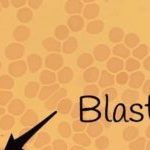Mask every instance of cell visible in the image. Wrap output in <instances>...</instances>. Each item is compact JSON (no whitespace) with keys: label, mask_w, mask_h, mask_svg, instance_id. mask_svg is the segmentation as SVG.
Here are the masks:
<instances>
[{"label":"cell","mask_w":150,"mask_h":150,"mask_svg":"<svg viewBox=\"0 0 150 150\" xmlns=\"http://www.w3.org/2000/svg\"><path fill=\"white\" fill-rule=\"evenodd\" d=\"M25 48L20 43H10L5 48V56L9 60H17L24 55Z\"/></svg>","instance_id":"1"},{"label":"cell","mask_w":150,"mask_h":150,"mask_svg":"<svg viewBox=\"0 0 150 150\" xmlns=\"http://www.w3.org/2000/svg\"><path fill=\"white\" fill-rule=\"evenodd\" d=\"M9 73L13 77H21L27 71V64L23 60H18L15 62H11L8 67Z\"/></svg>","instance_id":"2"},{"label":"cell","mask_w":150,"mask_h":150,"mask_svg":"<svg viewBox=\"0 0 150 150\" xmlns=\"http://www.w3.org/2000/svg\"><path fill=\"white\" fill-rule=\"evenodd\" d=\"M63 65V57L60 54L52 53L45 58V66L50 70H59Z\"/></svg>","instance_id":"3"},{"label":"cell","mask_w":150,"mask_h":150,"mask_svg":"<svg viewBox=\"0 0 150 150\" xmlns=\"http://www.w3.org/2000/svg\"><path fill=\"white\" fill-rule=\"evenodd\" d=\"M67 95V90L65 88H60L57 92H55L51 97H49L46 100V102L44 103L45 108L48 110L54 109L56 107V105L59 103V101L61 99L65 98V96Z\"/></svg>","instance_id":"4"},{"label":"cell","mask_w":150,"mask_h":150,"mask_svg":"<svg viewBox=\"0 0 150 150\" xmlns=\"http://www.w3.org/2000/svg\"><path fill=\"white\" fill-rule=\"evenodd\" d=\"M110 48L105 44H99L93 49V54L95 59L99 62L107 60L110 56Z\"/></svg>","instance_id":"5"},{"label":"cell","mask_w":150,"mask_h":150,"mask_svg":"<svg viewBox=\"0 0 150 150\" xmlns=\"http://www.w3.org/2000/svg\"><path fill=\"white\" fill-rule=\"evenodd\" d=\"M68 29L72 30L73 32H78L82 30L84 26V19L80 15H72L67 20Z\"/></svg>","instance_id":"6"},{"label":"cell","mask_w":150,"mask_h":150,"mask_svg":"<svg viewBox=\"0 0 150 150\" xmlns=\"http://www.w3.org/2000/svg\"><path fill=\"white\" fill-rule=\"evenodd\" d=\"M38 121V114L32 109H28L24 112L22 117L20 118V122L23 126H32Z\"/></svg>","instance_id":"7"},{"label":"cell","mask_w":150,"mask_h":150,"mask_svg":"<svg viewBox=\"0 0 150 150\" xmlns=\"http://www.w3.org/2000/svg\"><path fill=\"white\" fill-rule=\"evenodd\" d=\"M83 1L69 0L65 3V11L68 14H79L83 10Z\"/></svg>","instance_id":"8"},{"label":"cell","mask_w":150,"mask_h":150,"mask_svg":"<svg viewBox=\"0 0 150 150\" xmlns=\"http://www.w3.org/2000/svg\"><path fill=\"white\" fill-rule=\"evenodd\" d=\"M106 66H107L108 72H110L111 74L119 73V72H121V70L124 68V62L118 57H112L108 60Z\"/></svg>","instance_id":"9"},{"label":"cell","mask_w":150,"mask_h":150,"mask_svg":"<svg viewBox=\"0 0 150 150\" xmlns=\"http://www.w3.org/2000/svg\"><path fill=\"white\" fill-rule=\"evenodd\" d=\"M42 45L47 51L49 52H56V53H59L61 51V43L59 42L58 40H56L55 38H52V37H48V38H45L44 40L42 41Z\"/></svg>","instance_id":"10"},{"label":"cell","mask_w":150,"mask_h":150,"mask_svg":"<svg viewBox=\"0 0 150 150\" xmlns=\"http://www.w3.org/2000/svg\"><path fill=\"white\" fill-rule=\"evenodd\" d=\"M30 36V30L28 27L24 25H19L17 26L13 31V37L16 41L19 42H24L29 38Z\"/></svg>","instance_id":"11"},{"label":"cell","mask_w":150,"mask_h":150,"mask_svg":"<svg viewBox=\"0 0 150 150\" xmlns=\"http://www.w3.org/2000/svg\"><path fill=\"white\" fill-rule=\"evenodd\" d=\"M27 65L31 73H35L42 66V59L38 54H31L27 58Z\"/></svg>","instance_id":"12"},{"label":"cell","mask_w":150,"mask_h":150,"mask_svg":"<svg viewBox=\"0 0 150 150\" xmlns=\"http://www.w3.org/2000/svg\"><path fill=\"white\" fill-rule=\"evenodd\" d=\"M73 76H74L73 70L68 66H65L64 68H62L61 70L58 71L57 79L59 81V83L67 84L73 79Z\"/></svg>","instance_id":"13"},{"label":"cell","mask_w":150,"mask_h":150,"mask_svg":"<svg viewBox=\"0 0 150 150\" xmlns=\"http://www.w3.org/2000/svg\"><path fill=\"white\" fill-rule=\"evenodd\" d=\"M60 89L59 84H51V85H46V86H43L40 90L39 93V99L40 100H47L49 97L54 94L55 92H57L58 90Z\"/></svg>","instance_id":"14"},{"label":"cell","mask_w":150,"mask_h":150,"mask_svg":"<svg viewBox=\"0 0 150 150\" xmlns=\"http://www.w3.org/2000/svg\"><path fill=\"white\" fill-rule=\"evenodd\" d=\"M25 110V103L20 99H14L12 100L8 106V112L13 115H20L24 113Z\"/></svg>","instance_id":"15"},{"label":"cell","mask_w":150,"mask_h":150,"mask_svg":"<svg viewBox=\"0 0 150 150\" xmlns=\"http://www.w3.org/2000/svg\"><path fill=\"white\" fill-rule=\"evenodd\" d=\"M144 79L145 76L141 71L133 72L129 77V86L132 89H138L140 86H142Z\"/></svg>","instance_id":"16"},{"label":"cell","mask_w":150,"mask_h":150,"mask_svg":"<svg viewBox=\"0 0 150 150\" xmlns=\"http://www.w3.org/2000/svg\"><path fill=\"white\" fill-rule=\"evenodd\" d=\"M114 83H115V77L113 76V74H111L107 70H103L101 72L100 78H99V86L106 88V87L113 86Z\"/></svg>","instance_id":"17"},{"label":"cell","mask_w":150,"mask_h":150,"mask_svg":"<svg viewBox=\"0 0 150 150\" xmlns=\"http://www.w3.org/2000/svg\"><path fill=\"white\" fill-rule=\"evenodd\" d=\"M81 108L83 110H91L99 105V100L94 96H84L80 99Z\"/></svg>","instance_id":"18"},{"label":"cell","mask_w":150,"mask_h":150,"mask_svg":"<svg viewBox=\"0 0 150 150\" xmlns=\"http://www.w3.org/2000/svg\"><path fill=\"white\" fill-rule=\"evenodd\" d=\"M99 11H100V8H99L98 4H96V3L88 4V5H86L83 9V16L86 19L96 18L99 15Z\"/></svg>","instance_id":"19"},{"label":"cell","mask_w":150,"mask_h":150,"mask_svg":"<svg viewBox=\"0 0 150 150\" xmlns=\"http://www.w3.org/2000/svg\"><path fill=\"white\" fill-rule=\"evenodd\" d=\"M39 88H40L39 83H37V82H35V81L29 82V83H27V85L25 86V88H24V95L28 99L34 98L38 94Z\"/></svg>","instance_id":"20"},{"label":"cell","mask_w":150,"mask_h":150,"mask_svg":"<svg viewBox=\"0 0 150 150\" xmlns=\"http://www.w3.org/2000/svg\"><path fill=\"white\" fill-rule=\"evenodd\" d=\"M104 29V22H102L101 20H94L88 23L86 27V31L89 34H99L103 31Z\"/></svg>","instance_id":"21"},{"label":"cell","mask_w":150,"mask_h":150,"mask_svg":"<svg viewBox=\"0 0 150 150\" xmlns=\"http://www.w3.org/2000/svg\"><path fill=\"white\" fill-rule=\"evenodd\" d=\"M77 46H78V42H77L76 38L75 37H70L68 39L65 40V42L62 45V51H63L65 54H71L76 51Z\"/></svg>","instance_id":"22"},{"label":"cell","mask_w":150,"mask_h":150,"mask_svg":"<svg viewBox=\"0 0 150 150\" xmlns=\"http://www.w3.org/2000/svg\"><path fill=\"white\" fill-rule=\"evenodd\" d=\"M99 78V69L97 67H90L85 70L83 73V79L85 82L88 83H93Z\"/></svg>","instance_id":"23"},{"label":"cell","mask_w":150,"mask_h":150,"mask_svg":"<svg viewBox=\"0 0 150 150\" xmlns=\"http://www.w3.org/2000/svg\"><path fill=\"white\" fill-rule=\"evenodd\" d=\"M40 82L44 85H51L56 81V74L50 70H43L40 74Z\"/></svg>","instance_id":"24"},{"label":"cell","mask_w":150,"mask_h":150,"mask_svg":"<svg viewBox=\"0 0 150 150\" xmlns=\"http://www.w3.org/2000/svg\"><path fill=\"white\" fill-rule=\"evenodd\" d=\"M33 18L32 10L28 7H22L17 12V19L22 23H28Z\"/></svg>","instance_id":"25"},{"label":"cell","mask_w":150,"mask_h":150,"mask_svg":"<svg viewBox=\"0 0 150 150\" xmlns=\"http://www.w3.org/2000/svg\"><path fill=\"white\" fill-rule=\"evenodd\" d=\"M93 63V57L89 53H83L77 59V66L81 69H85L88 66L92 65Z\"/></svg>","instance_id":"26"},{"label":"cell","mask_w":150,"mask_h":150,"mask_svg":"<svg viewBox=\"0 0 150 150\" xmlns=\"http://www.w3.org/2000/svg\"><path fill=\"white\" fill-rule=\"evenodd\" d=\"M124 38V30L120 27H113L109 31V40L113 43L121 42Z\"/></svg>","instance_id":"27"},{"label":"cell","mask_w":150,"mask_h":150,"mask_svg":"<svg viewBox=\"0 0 150 150\" xmlns=\"http://www.w3.org/2000/svg\"><path fill=\"white\" fill-rule=\"evenodd\" d=\"M139 99V93L133 89H126L122 93V100L125 103H134Z\"/></svg>","instance_id":"28"},{"label":"cell","mask_w":150,"mask_h":150,"mask_svg":"<svg viewBox=\"0 0 150 150\" xmlns=\"http://www.w3.org/2000/svg\"><path fill=\"white\" fill-rule=\"evenodd\" d=\"M103 132V126L99 122H93L87 127V134L90 137H97Z\"/></svg>","instance_id":"29"},{"label":"cell","mask_w":150,"mask_h":150,"mask_svg":"<svg viewBox=\"0 0 150 150\" xmlns=\"http://www.w3.org/2000/svg\"><path fill=\"white\" fill-rule=\"evenodd\" d=\"M72 108V101L68 98H63L57 104V111L60 114H68Z\"/></svg>","instance_id":"30"},{"label":"cell","mask_w":150,"mask_h":150,"mask_svg":"<svg viewBox=\"0 0 150 150\" xmlns=\"http://www.w3.org/2000/svg\"><path fill=\"white\" fill-rule=\"evenodd\" d=\"M50 139H51L50 135L47 132H40L34 141V147L35 148H40L42 146H45L50 142Z\"/></svg>","instance_id":"31"},{"label":"cell","mask_w":150,"mask_h":150,"mask_svg":"<svg viewBox=\"0 0 150 150\" xmlns=\"http://www.w3.org/2000/svg\"><path fill=\"white\" fill-rule=\"evenodd\" d=\"M124 43H125V46H128L127 48H135L136 46H138L139 42H140V38L138 35L134 34V33H129L125 36L124 38Z\"/></svg>","instance_id":"32"},{"label":"cell","mask_w":150,"mask_h":150,"mask_svg":"<svg viewBox=\"0 0 150 150\" xmlns=\"http://www.w3.org/2000/svg\"><path fill=\"white\" fill-rule=\"evenodd\" d=\"M15 119L11 115H4L2 118H0V129L2 130H10L14 126Z\"/></svg>","instance_id":"33"},{"label":"cell","mask_w":150,"mask_h":150,"mask_svg":"<svg viewBox=\"0 0 150 150\" xmlns=\"http://www.w3.org/2000/svg\"><path fill=\"white\" fill-rule=\"evenodd\" d=\"M113 54L118 58H128L130 53V50L123 44H117L116 46L113 48Z\"/></svg>","instance_id":"34"},{"label":"cell","mask_w":150,"mask_h":150,"mask_svg":"<svg viewBox=\"0 0 150 150\" xmlns=\"http://www.w3.org/2000/svg\"><path fill=\"white\" fill-rule=\"evenodd\" d=\"M73 141L76 144L80 145V146H84V147H88V146H90V144H91L90 138L88 137V135L84 134V133H77V134H74Z\"/></svg>","instance_id":"35"},{"label":"cell","mask_w":150,"mask_h":150,"mask_svg":"<svg viewBox=\"0 0 150 150\" xmlns=\"http://www.w3.org/2000/svg\"><path fill=\"white\" fill-rule=\"evenodd\" d=\"M139 134V130L134 126H130L124 129L123 131V138L125 141H132V140L136 139V137Z\"/></svg>","instance_id":"36"},{"label":"cell","mask_w":150,"mask_h":150,"mask_svg":"<svg viewBox=\"0 0 150 150\" xmlns=\"http://www.w3.org/2000/svg\"><path fill=\"white\" fill-rule=\"evenodd\" d=\"M132 55L135 57V59H144L146 56H148V46L145 44H141L132 51Z\"/></svg>","instance_id":"37"},{"label":"cell","mask_w":150,"mask_h":150,"mask_svg":"<svg viewBox=\"0 0 150 150\" xmlns=\"http://www.w3.org/2000/svg\"><path fill=\"white\" fill-rule=\"evenodd\" d=\"M54 34L58 40H64L69 36V29L66 25H58L55 28Z\"/></svg>","instance_id":"38"},{"label":"cell","mask_w":150,"mask_h":150,"mask_svg":"<svg viewBox=\"0 0 150 150\" xmlns=\"http://www.w3.org/2000/svg\"><path fill=\"white\" fill-rule=\"evenodd\" d=\"M14 86V80L8 75H2L0 76V88L4 90L12 89Z\"/></svg>","instance_id":"39"},{"label":"cell","mask_w":150,"mask_h":150,"mask_svg":"<svg viewBox=\"0 0 150 150\" xmlns=\"http://www.w3.org/2000/svg\"><path fill=\"white\" fill-rule=\"evenodd\" d=\"M58 133L64 138H68L71 135V127H70L68 122L62 121L58 125Z\"/></svg>","instance_id":"40"},{"label":"cell","mask_w":150,"mask_h":150,"mask_svg":"<svg viewBox=\"0 0 150 150\" xmlns=\"http://www.w3.org/2000/svg\"><path fill=\"white\" fill-rule=\"evenodd\" d=\"M146 139L144 137H139L136 140L132 141L129 144V149L130 150H145V146H146Z\"/></svg>","instance_id":"41"},{"label":"cell","mask_w":150,"mask_h":150,"mask_svg":"<svg viewBox=\"0 0 150 150\" xmlns=\"http://www.w3.org/2000/svg\"><path fill=\"white\" fill-rule=\"evenodd\" d=\"M102 97L104 99L108 101V102H111V101H114L117 99L118 97V93H117V90L113 87L111 88H107L103 91V94H102Z\"/></svg>","instance_id":"42"},{"label":"cell","mask_w":150,"mask_h":150,"mask_svg":"<svg viewBox=\"0 0 150 150\" xmlns=\"http://www.w3.org/2000/svg\"><path fill=\"white\" fill-rule=\"evenodd\" d=\"M140 67V62L135 58H128L125 62V69L128 72H134L135 70H138Z\"/></svg>","instance_id":"43"},{"label":"cell","mask_w":150,"mask_h":150,"mask_svg":"<svg viewBox=\"0 0 150 150\" xmlns=\"http://www.w3.org/2000/svg\"><path fill=\"white\" fill-rule=\"evenodd\" d=\"M84 96H94L96 97L97 94L99 93V86L95 84H91V85H87L83 89Z\"/></svg>","instance_id":"44"},{"label":"cell","mask_w":150,"mask_h":150,"mask_svg":"<svg viewBox=\"0 0 150 150\" xmlns=\"http://www.w3.org/2000/svg\"><path fill=\"white\" fill-rule=\"evenodd\" d=\"M95 146L96 148L99 150H104L109 146V139L106 136H100L96 139L95 141Z\"/></svg>","instance_id":"45"},{"label":"cell","mask_w":150,"mask_h":150,"mask_svg":"<svg viewBox=\"0 0 150 150\" xmlns=\"http://www.w3.org/2000/svg\"><path fill=\"white\" fill-rule=\"evenodd\" d=\"M12 96H13V93L8 90L0 91V105H7L9 101L12 99Z\"/></svg>","instance_id":"46"},{"label":"cell","mask_w":150,"mask_h":150,"mask_svg":"<svg viewBox=\"0 0 150 150\" xmlns=\"http://www.w3.org/2000/svg\"><path fill=\"white\" fill-rule=\"evenodd\" d=\"M83 112L86 113V114H88V116H82V118H83L85 121H88V120H96L97 118H99V116H100V113L94 109L84 110Z\"/></svg>","instance_id":"47"},{"label":"cell","mask_w":150,"mask_h":150,"mask_svg":"<svg viewBox=\"0 0 150 150\" xmlns=\"http://www.w3.org/2000/svg\"><path fill=\"white\" fill-rule=\"evenodd\" d=\"M128 79H129V76H128L127 72H119L117 73L115 77V80L119 85H124L128 82Z\"/></svg>","instance_id":"48"},{"label":"cell","mask_w":150,"mask_h":150,"mask_svg":"<svg viewBox=\"0 0 150 150\" xmlns=\"http://www.w3.org/2000/svg\"><path fill=\"white\" fill-rule=\"evenodd\" d=\"M53 150H67V143L62 139H56L52 143Z\"/></svg>","instance_id":"49"},{"label":"cell","mask_w":150,"mask_h":150,"mask_svg":"<svg viewBox=\"0 0 150 150\" xmlns=\"http://www.w3.org/2000/svg\"><path fill=\"white\" fill-rule=\"evenodd\" d=\"M123 115H124V107H123V105H118L117 107L115 108V110H114L115 120H116V121L120 120L123 117Z\"/></svg>","instance_id":"50"},{"label":"cell","mask_w":150,"mask_h":150,"mask_svg":"<svg viewBox=\"0 0 150 150\" xmlns=\"http://www.w3.org/2000/svg\"><path fill=\"white\" fill-rule=\"evenodd\" d=\"M72 128H73L75 132H82L85 129V124L78 121V120H75L73 122V125H72Z\"/></svg>","instance_id":"51"},{"label":"cell","mask_w":150,"mask_h":150,"mask_svg":"<svg viewBox=\"0 0 150 150\" xmlns=\"http://www.w3.org/2000/svg\"><path fill=\"white\" fill-rule=\"evenodd\" d=\"M42 0H29V1H27V4L30 9H38L42 5Z\"/></svg>","instance_id":"52"},{"label":"cell","mask_w":150,"mask_h":150,"mask_svg":"<svg viewBox=\"0 0 150 150\" xmlns=\"http://www.w3.org/2000/svg\"><path fill=\"white\" fill-rule=\"evenodd\" d=\"M10 4L15 8H20L22 6H25V4H27L26 0H11Z\"/></svg>","instance_id":"53"},{"label":"cell","mask_w":150,"mask_h":150,"mask_svg":"<svg viewBox=\"0 0 150 150\" xmlns=\"http://www.w3.org/2000/svg\"><path fill=\"white\" fill-rule=\"evenodd\" d=\"M80 116V104L76 103L74 105L73 109H72L71 112V117L72 118H78Z\"/></svg>","instance_id":"54"},{"label":"cell","mask_w":150,"mask_h":150,"mask_svg":"<svg viewBox=\"0 0 150 150\" xmlns=\"http://www.w3.org/2000/svg\"><path fill=\"white\" fill-rule=\"evenodd\" d=\"M143 92L145 94H147V95H149L150 94V81L147 80L145 82L144 86H143Z\"/></svg>","instance_id":"55"},{"label":"cell","mask_w":150,"mask_h":150,"mask_svg":"<svg viewBox=\"0 0 150 150\" xmlns=\"http://www.w3.org/2000/svg\"><path fill=\"white\" fill-rule=\"evenodd\" d=\"M143 66L147 71H150V57L149 56L146 57V59H145V61L143 63Z\"/></svg>","instance_id":"56"},{"label":"cell","mask_w":150,"mask_h":150,"mask_svg":"<svg viewBox=\"0 0 150 150\" xmlns=\"http://www.w3.org/2000/svg\"><path fill=\"white\" fill-rule=\"evenodd\" d=\"M0 5L4 7V8H7V7H9V5H10V1L9 0H1L0 1Z\"/></svg>","instance_id":"57"},{"label":"cell","mask_w":150,"mask_h":150,"mask_svg":"<svg viewBox=\"0 0 150 150\" xmlns=\"http://www.w3.org/2000/svg\"><path fill=\"white\" fill-rule=\"evenodd\" d=\"M69 150H85V149H84L83 147H81V146H78V145H75V146H72Z\"/></svg>","instance_id":"58"},{"label":"cell","mask_w":150,"mask_h":150,"mask_svg":"<svg viewBox=\"0 0 150 150\" xmlns=\"http://www.w3.org/2000/svg\"><path fill=\"white\" fill-rule=\"evenodd\" d=\"M4 113H5V109L2 107H0V117H1L2 115H4Z\"/></svg>","instance_id":"59"},{"label":"cell","mask_w":150,"mask_h":150,"mask_svg":"<svg viewBox=\"0 0 150 150\" xmlns=\"http://www.w3.org/2000/svg\"><path fill=\"white\" fill-rule=\"evenodd\" d=\"M149 126H147V129H146V137L147 138H149L150 137V133H149Z\"/></svg>","instance_id":"60"},{"label":"cell","mask_w":150,"mask_h":150,"mask_svg":"<svg viewBox=\"0 0 150 150\" xmlns=\"http://www.w3.org/2000/svg\"><path fill=\"white\" fill-rule=\"evenodd\" d=\"M41 150H52V147H50V146H45L44 148H42Z\"/></svg>","instance_id":"61"},{"label":"cell","mask_w":150,"mask_h":150,"mask_svg":"<svg viewBox=\"0 0 150 150\" xmlns=\"http://www.w3.org/2000/svg\"><path fill=\"white\" fill-rule=\"evenodd\" d=\"M149 141H147V143H146V146H145V148H146V150H150V148H149Z\"/></svg>","instance_id":"62"},{"label":"cell","mask_w":150,"mask_h":150,"mask_svg":"<svg viewBox=\"0 0 150 150\" xmlns=\"http://www.w3.org/2000/svg\"><path fill=\"white\" fill-rule=\"evenodd\" d=\"M1 66H2V64H1V61H0V69H1Z\"/></svg>","instance_id":"63"},{"label":"cell","mask_w":150,"mask_h":150,"mask_svg":"<svg viewBox=\"0 0 150 150\" xmlns=\"http://www.w3.org/2000/svg\"><path fill=\"white\" fill-rule=\"evenodd\" d=\"M0 11H1V6H0Z\"/></svg>","instance_id":"64"}]
</instances>
